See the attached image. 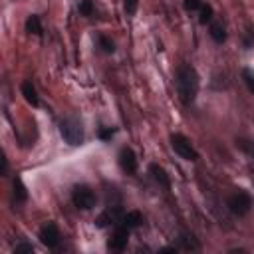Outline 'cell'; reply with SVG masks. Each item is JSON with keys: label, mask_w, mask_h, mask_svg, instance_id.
I'll use <instances>...</instances> for the list:
<instances>
[{"label": "cell", "mask_w": 254, "mask_h": 254, "mask_svg": "<svg viewBox=\"0 0 254 254\" xmlns=\"http://www.w3.org/2000/svg\"><path fill=\"white\" fill-rule=\"evenodd\" d=\"M177 91L185 105L194 101L196 91H198V73L192 65L181 64L177 67Z\"/></svg>", "instance_id": "cell-1"}, {"label": "cell", "mask_w": 254, "mask_h": 254, "mask_svg": "<svg viewBox=\"0 0 254 254\" xmlns=\"http://www.w3.org/2000/svg\"><path fill=\"white\" fill-rule=\"evenodd\" d=\"M226 206H228V210H230L232 214L244 216V214H248L250 208H252V196H250L248 192H244V190H236L234 194L228 196Z\"/></svg>", "instance_id": "cell-2"}, {"label": "cell", "mask_w": 254, "mask_h": 254, "mask_svg": "<svg viewBox=\"0 0 254 254\" xmlns=\"http://www.w3.org/2000/svg\"><path fill=\"white\" fill-rule=\"evenodd\" d=\"M171 147L175 149V153H177L179 157H183V159H187V161H196V159H198V153L194 151L192 143H190L185 135H181V133H173V135H171Z\"/></svg>", "instance_id": "cell-3"}, {"label": "cell", "mask_w": 254, "mask_h": 254, "mask_svg": "<svg viewBox=\"0 0 254 254\" xmlns=\"http://www.w3.org/2000/svg\"><path fill=\"white\" fill-rule=\"evenodd\" d=\"M60 133L69 145H79L83 141V129L77 119H65L60 123Z\"/></svg>", "instance_id": "cell-4"}, {"label": "cell", "mask_w": 254, "mask_h": 254, "mask_svg": "<svg viewBox=\"0 0 254 254\" xmlns=\"http://www.w3.org/2000/svg\"><path fill=\"white\" fill-rule=\"evenodd\" d=\"M71 200L77 208H91L95 204V192L85 185H77L71 190Z\"/></svg>", "instance_id": "cell-5"}, {"label": "cell", "mask_w": 254, "mask_h": 254, "mask_svg": "<svg viewBox=\"0 0 254 254\" xmlns=\"http://www.w3.org/2000/svg\"><path fill=\"white\" fill-rule=\"evenodd\" d=\"M60 230H58V226H56V222H48L42 230H40V240H42V244L44 246H48V248H54V246H58L60 244Z\"/></svg>", "instance_id": "cell-6"}, {"label": "cell", "mask_w": 254, "mask_h": 254, "mask_svg": "<svg viewBox=\"0 0 254 254\" xmlns=\"http://www.w3.org/2000/svg\"><path fill=\"white\" fill-rule=\"evenodd\" d=\"M119 167H121L125 173H135V171H137V157H135L133 149L123 147V149L119 151Z\"/></svg>", "instance_id": "cell-7"}, {"label": "cell", "mask_w": 254, "mask_h": 254, "mask_svg": "<svg viewBox=\"0 0 254 254\" xmlns=\"http://www.w3.org/2000/svg\"><path fill=\"white\" fill-rule=\"evenodd\" d=\"M127 240H129V228L123 224H117V228L109 240V248L111 250H123L127 246Z\"/></svg>", "instance_id": "cell-8"}, {"label": "cell", "mask_w": 254, "mask_h": 254, "mask_svg": "<svg viewBox=\"0 0 254 254\" xmlns=\"http://www.w3.org/2000/svg\"><path fill=\"white\" fill-rule=\"evenodd\" d=\"M149 173H151V177H153L159 185H163L165 189H169V187H171V179H169V175L165 173V169H163L161 165L151 163V165H149Z\"/></svg>", "instance_id": "cell-9"}, {"label": "cell", "mask_w": 254, "mask_h": 254, "mask_svg": "<svg viewBox=\"0 0 254 254\" xmlns=\"http://www.w3.org/2000/svg\"><path fill=\"white\" fill-rule=\"evenodd\" d=\"M141 222H143L141 212H139V210H131V212H125V214H123V218H121L119 224H123V226H127V228L131 230V228L141 226Z\"/></svg>", "instance_id": "cell-10"}, {"label": "cell", "mask_w": 254, "mask_h": 254, "mask_svg": "<svg viewBox=\"0 0 254 254\" xmlns=\"http://www.w3.org/2000/svg\"><path fill=\"white\" fill-rule=\"evenodd\" d=\"M22 95H24V99H26L32 107H38L40 99H38V93H36V87L32 85V81H24V83H22Z\"/></svg>", "instance_id": "cell-11"}, {"label": "cell", "mask_w": 254, "mask_h": 254, "mask_svg": "<svg viewBox=\"0 0 254 254\" xmlns=\"http://www.w3.org/2000/svg\"><path fill=\"white\" fill-rule=\"evenodd\" d=\"M210 36H212V40H214V42L222 44V42L226 40V28H224V24H222V22L212 20V22H210Z\"/></svg>", "instance_id": "cell-12"}, {"label": "cell", "mask_w": 254, "mask_h": 254, "mask_svg": "<svg viewBox=\"0 0 254 254\" xmlns=\"http://www.w3.org/2000/svg\"><path fill=\"white\" fill-rule=\"evenodd\" d=\"M26 30L34 36H42V24H40V18L36 14H32L28 20H26Z\"/></svg>", "instance_id": "cell-13"}, {"label": "cell", "mask_w": 254, "mask_h": 254, "mask_svg": "<svg viewBox=\"0 0 254 254\" xmlns=\"http://www.w3.org/2000/svg\"><path fill=\"white\" fill-rule=\"evenodd\" d=\"M181 244H183L185 250H200V244H198L196 238H194L192 234H189V232H183V234H181Z\"/></svg>", "instance_id": "cell-14"}, {"label": "cell", "mask_w": 254, "mask_h": 254, "mask_svg": "<svg viewBox=\"0 0 254 254\" xmlns=\"http://www.w3.org/2000/svg\"><path fill=\"white\" fill-rule=\"evenodd\" d=\"M212 16H214L212 6H210V4H202L200 10H198V20H200V24H210V22H212Z\"/></svg>", "instance_id": "cell-15"}, {"label": "cell", "mask_w": 254, "mask_h": 254, "mask_svg": "<svg viewBox=\"0 0 254 254\" xmlns=\"http://www.w3.org/2000/svg\"><path fill=\"white\" fill-rule=\"evenodd\" d=\"M14 196H16V200H26L28 198V190H26L24 183L18 177L14 179Z\"/></svg>", "instance_id": "cell-16"}, {"label": "cell", "mask_w": 254, "mask_h": 254, "mask_svg": "<svg viewBox=\"0 0 254 254\" xmlns=\"http://www.w3.org/2000/svg\"><path fill=\"white\" fill-rule=\"evenodd\" d=\"M97 44H99V48H101L105 54H113V52H115V44H113L107 36H99V38H97Z\"/></svg>", "instance_id": "cell-17"}, {"label": "cell", "mask_w": 254, "mask_h": 254, "mask_svg": "<svg viewBox=\"0 0 254 254\" xmlns=\"http://www.w3.org/2000/svg\"><path fill=\"white\" fill-rule=\"evenodd\" d=\"M79 14L81 16H91L93 14V2L91 0H81L79 2Z\"/></svg>", "instance_id": "cell-18"}, {"label": "cell", "mask_w": 254, "mask_h": 254, "mask_svg": "<svg viewBox=\"0 0 254 254\" xmlns=\"http://www.w3.org/2000/svg\"><path fill=\"white\" fill-rule=\"evenodd\" d=\"M236 145H238L242 151H246L248 155H252V157H254V143H252V141H246V139H236Z\"/></svg>", "instance_id": "cell-19"}, {"label": "cell", "mask_w": 254, "mask_h": 254, "mask_svg": "<svg viewBox=\"0 0 254 254\" xmlns=\"http://www.w3.org/2000/svg\"><path fill=\"white\" fill-rule=\"evenodd\" d=\"M242 77H244V83L248 85L250 93H254V75H252V71H250V69H244V71H242Z\"/></svg>", "instance_id": "cell-20"}, {"label": "cell", "mask_w": 254, "mask_h": 254, "mask_svg": "<svg viewBox=\"0 0 254 254\" xmlns=\"http://www.w3.org/2000/svg\"><path fill=\"white\" fill-rule=\"evenodd\" d=\"M22 252H34V246L28 244V242H20V244H16L14 254H22Z\"/></svg>", "instance_id": "cell-21"}, {"label": "cell", "mask_w": 254, "mask_h": 254, "mask_svg": "<svg viewBox=\"0 0 254 254\" xmlns=\"http://www.w3.org/2000/svg\"><path fill=\"white\" fill-rule=\"evenodd\" d=\"M200 6H202V2H200V0H185V8H187L189 12L200 10Z\"/></svg>", "instance_id": "cell-22"}, {"label": "cell", "mask_w": 254, "mask_h": 254, "mask_svg": "<svg viewBox=\"0 0 254 254\" xmlns=\"http://www.w3.org/2000/svg\"><path fill=\"white\" fill-rule=\"evenodd\" d=\"M137 6H139V0H125V12L129 16L137 12Z\"/></svg>", "instance_id": "cell-23"}, {"label": "cell", "mask_w": 254, "mask_h": 254, "mask_svg": "<svg viewBox=\"0 0 254 254\" xmlns=\"http://www.w3.org/2000/svg\"><path fill=\"white\" fill-rule=\"evenodd\" d=\"M113 133H115V129L107 127V129H101V131H99V137H101V139H111Z\"/></svg>", "instance_id": "cell-24"}, {"label": "cell", "mask_w": 254, "mask_h": 254, "mask_svg": "<svg viewBox=\"0 0 254 254\" xmlns=\"http://www.w3.org/2000/svg\"><path fill=\"white\" fill-rule=\"evenodd\" d=\"M6 171H8V161H6V159H2V173L6 175Z\"/></svg>", "instance_id": "cell-25"}]
</instances>
